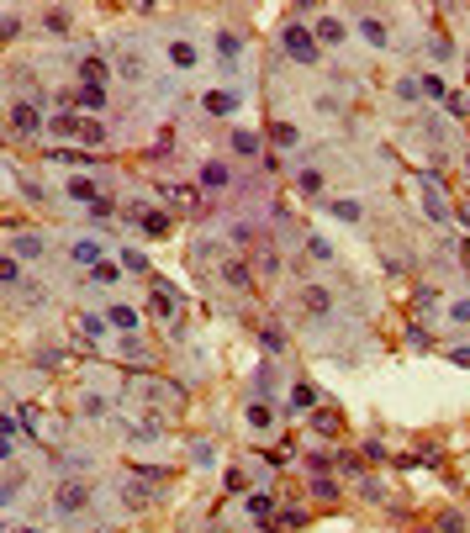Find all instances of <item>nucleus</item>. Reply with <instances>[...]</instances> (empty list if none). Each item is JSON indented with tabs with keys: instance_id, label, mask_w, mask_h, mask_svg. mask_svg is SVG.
<instances>
[{
	"instance_id": "1",
	"label": "nucleus",
	"mask_w": 470,
	"mask_h": 533,
	"mask_svg": "<svg viewBox=\"0 0 470 533\" xmlns=\"http://www.w3.org/2000/svg\"><path fill=\"white\" fill-rule=\"evenodd\" d=\"M280 48H286V53H291L296 64H307V69L317 64V37L307 32L302 22H286V27H280Z\"/></svg>"
},
{
	"instance_id": "2",
	"label": "nucleus",
	"mask_w": 470,
	"mask_h": 533,
	"mask_svg": "<svg viewBox=\"0 0 470 533\" xmlns=\"http://www.w3.org/2000/svg\"><path fill=\"white\" fill-rule=\"evenodd\" d=\"M418 190H423L428 217H434V222H449V201H444V190H439V180L434 175H418Z\"/></svg>"
},
{
	"instance_id": "3",
	"label": "nucleus",
	"mask_w": 470,
	"mask_h": 533,
	"mask_svg": "<svg viewBox=\"0 0 470 533\" xmlns=\"http://www.w3.org/2000/svg\"><path fill=\"white\" fill-rule=\"evenodd\" d=\"M53 507L59 512H85L90 507V486H85V481H64L59 497H53Z\"/></svg>"
},
{
	"instance_id": "4",
	"label": "nucleus",
	"mask_w": 470,
	"mask_h": 533,
	"mask_svg": "<svg viewBox=\"0 0 470 533\" xmlns=\"http://www.w3.org/2000/svg\"><path fill=\"white\" fill-rule=\"evenodd\" d=\"M37 127H43L37 101H16V106H11V132H16V138H27V132H37Z\"/></svg>"
},
{
	"instance_id": "5",
	"label": "nucleus",
	"mask_w": 470,
	"mask_h": 533,
	"mask_svg": "<svg viewBox=\"0 0 470 533\" xmlns=\"http://www.w3.org/2000/svg\"><path fill=\"white\" fill-rule=\"evenodd\" d=\"M148 317H154V322H175V317H180V307H175V296H169V291H159V285H154V296H148Z\"/></svg>"
},
{
	"instance_id": "6",
	"label": "nucleus",
	"mask_w": 470,
	"mask_h": 533,
	"mask_svg": "<svg viewBox=\"0 0 470 533\" xmlns=\"http://www.w3.org/2000/svg\"><path fill=\"white\" fill-rule=\"evenodd\" d=\"M74 74H80V85H96V90H101V85H106V74H111V64L90 53V59H80V69H74Z\"/></svg>"
},
{
	"instance_id": "7",
	"label": "nucleus",
	"mask_w": 470,
	"mask_h": 533,
	"mask_svg": "<svg viewBox=\"0 0 470 533\" xmlns=\"http://www.w3.org/2000/svg\"><path fill=\"white\" fill-rule=\"evenodd\" d=\"M222 285H233V291H249V285H254V270H249L243 259H228V264H222Z\"/></svg>"
},
{
	"instance_id": "8",
	"label": "nucleus",
	"mask_w": 470,
	"mask_h": 533,
	"mask_svg": "<svg viewBox=\"0 0 470 533\" xmlns=\"http://www.w3.org/2000/svg\"><path fill=\"white\" fill-rule=\"evenodd\" d=\"M254 275H265V280H275V275H280V259H275L270 243H254Z\"/></svg>"
},
{
	"instance_id": "9",
	"label": "nucleus",
	"mask_w": 470,
	"mask_h": 533,
	"mask_svg": "<svg viewBox=\"0 0 470 533\" xmlns=\"http://www.w3.org/2000/svg\"><path fill=\"white\" fill-rule=\"evenodd\" d=\"M117 74L122 80H143V53H138V48H122L117 53Z\"/></svg>"
},
{
	"instance_id": "10",
	"label": "nucleus",
	"mask_w": 470,
	"mask_h": 533,
	"mask_svg": "<svg viewBox=\"0 0 470 533\" xmlns=\"http://www.w3.org/2000/svg\"><path fill=\"white\" fill-rule=\"evenodd\" d=\"M201 106L212 111V117H233V111H238V95H228V90H212V95H201Z\"/></svg>"
},
{
	"instance_id": "11",
	"label": "nucleus",
	"mask_w": 470,
	"mask_h": 533,
	"mask_svg": "<svg viewBox=\"0 0 470 533\" xmlns=\"http://www.w3.org/2000/svg\"><path fill=\"white\" fill-rule=\"evenodd\" d=\"M64 196H69V201H85V206H96V201H101L96 180H74V175H69V185H64Z\"/></svg>"
},
{
	"instance_id": "12",
	"label": "nucleus",
	"mask_w": 470,
	"mask_h": 533,
	"mask_svg": "<svg viewBox=\"0 0 470 533\" xmlns=\"http://www.w3.org/2000/svg\"><path fill=\"white\" fill-rule=\"evenodd\" d=\"M37 254H43V238L37 233H16L11 238V259H37Z\"/></svg>"
},
{
	"instance_id": "13",
	"label": "nucleus",
	"mask_w": 470,
	"mask_h": 533,
	"mask_svg": "<svg viewBox=\"0 0 470 533\" xmlns=\"http://www.w3.org/2000/svg\"><path fill=\"white\" fill-rule=\"evenodd\" d=\"M138 222H143V233H148V238H164L169 227H175V222H169L164 212H138Z\"/></svg>"
},
{
	"instance_id": "14",
	"label": "nucleus",
	"mask_w": 470,
	"mask_h": 533,
	"mask_svg": "<svg viewBox=\"0 0 470 533\" xmlns=\"http://www.w3.org/2000/svg\"><path fill=\"white\" fill-rule=\"evenodd\" d=\"M233 154H243V159H259V132H233Z\"/></svg>"
},
{
	"instance_id": "15",
	"label": "nucleus",
	"mask_w": 470,
	"mask_h": 533,
	"mask_svg": "<svg viewBox=\"0 0 470 533\" xmlns=\"http://www.w3.org/2000/svg\"><path fill=\"white\" fill-rule=\"evenodd\" d=\"M360 37H365V43H375V48H386V22H381V16H365Z\"/></svg>"
},
{
	"instance_id": "16",
	"label": "nucleus",
	"mask_w": 470,
	"mask_h": 533,
	"mask_svg": "<svg viewBox=\"0 0 470 533\" xmlns=\"http://www.w3.org/2000/svg\"><path fill=\"white\" fill-rule=\"evenodd\" d=\"M74 264H90V270H101V243H90V238H85V243H74Z\"/></svg>"
},
{
	"instance_id": "17",
	"label": "nucleus",
	"mask_w": 470,
	"mask_h": 533,
	"mask_svg": "<svg viewBox=\"0 0 470 533\" xmlns=\"http://www.w3.org/2000/svg\"><path fill=\"white\" fill-rule=\"evenodd\" d=\"M312 32H317V43H344V22H338V16H323Z\"/></svg>"
},
{
	"instance_id": "18",
	"label": "nucleus",
	"mask_w": 470,
	"mask_h": 533,
	"mask_svg": "<svg viewBox=\"0 0 470 533\" xmlns=\"http://www.w3.org/2000/svg\"><path fill=\"white\" fill-rule=\"evenodd\" d=\"M169 59H175V69H196V64H201V53H196L191 43H175V48H169Z\"/></svg>"
},
{
	"instance_id": "19",
	"label": "nucleus",
	"mask_w": 470,
	"mask_h": 533,
	"mask_svg": "<svg viewBox=\"0 0 470 533\" xmlns=\"http://www.w3.org/2000/svg\"><path fill=\"white\" fill-rule=\"evenodd\" d=\"M312 407H317V391H312V386L302 380V386L291 391V412H312Z\"/></svg>"
},
{
	"instance_id": "20",
	"label": "nucleus",
	"mask_w": 470,
	"mask_h": 533,
	"mask_svg": "<svg viewBox=\"0 0 470 533\" xmlns=\"http://www.w3.org/2000/svg\"><path fill=\"white\" fill-rule=\"evenodd\" d=\"M307 497H317V502H333V497H338V481H333V475H317L312 486H307Z\"/></svg>"
},
{
	"instance_id": "21",
	"label": "nucleus",
	"mask_w": 470,
	"mask_h": 533,
	"mask_svg": "<svg viewBox=\"0 0 470 533\" xmlns=\"http://www.w3.org/2000/svg\"><path fill=\"white\" fill-rule=\"evenodd\" d=\"M201 185L206 190H222V185H228V164H201Z\"/></svg>"
},
{
	"instance_id": "22",
	"label": "nucleus",
	"mask_w": 470,
	"mask_h": 533,
	"mask_svg": "<svg viewBox=\"0 0 470 533\" xmlns=\"http://www.w3.org/2000/svg\"><path fill=\"white\" fill-rule=\"evenodd\" d=\"M106 322H117V333H133V328H138V312H133V307H111Z\"/></svg>"
},
{
	"instance_id": "23",
	"label": "nucleus",
	"mask_w": 470,
	"mask_h": 533,
	"mask_svg": "<svg viewBox=\"0 0 470 533\" xmlns=\"http://www.w3.org/2000/svg\"><path fill=\"white\" fill-rule=\"evenodd\" d=\"M74 101H80V106H90V111H101V106H106V90H96V85H80V90H74Z\"/></svg>"
},
{
	"instance_id": "24",
	"label": "nucleus",
	"mask_w": 470,
	"mask_h": 533,
	"mask_svg": "<svg viewBox=\"0 0 470 533\" xmlns=\"http://www.w3.org/2000/svg\"><path fill=\"white\" fill-rule=\"evenodd\" d=\"M249 512H254L259 523H265L270 512H275V497H270V491H254V497H249Z\"/></svg>"
},
{
	"instance_id": "25",
	"label": "nucleus",
	"mask_w": 470,
	"mask_h": 533,
	"mask_svg": "<svg viewBox=\"0 0 470 533\" xmlns=\"http://www.w3.org/2000/svg\"><path fill=\"white\" fill-rule=\"evenodd\" d=\"M249 423L254 428H270V423H275V407H270V402H254L249 407Z\"/></svg>"
},
{
	"instance_id": "26",
	"label": "nucleus",
	"mask_w": 470,
	"mask_h": 533,
	"mask_svg": "<svg viewBox=\"0 0 470 533\" xmlns=\"http://www.w3.org/2000/svg\"><path fill=\"white\" fill-rule=\"evenodd\" d=\"M148 502H154V491H148L143 481H133V486H127V507H148Z\"/></svg>"
},
{
	"instance_id": "27",
	"label": "nucleus",
	"mask_w": 470,
	"mask_h": 533,
	"mask_svg": "<svg viewBox=\"0 0 470 533\" xmlns=\"http://www.w3.org/2000/svg\"><path fill=\"white\" fill-rule=\"evenodd\" d=\"M48 127L59 132V138H80V122H74V117H64V111H59V117L48 122Z\"/></svg>"
},
{
	"instance_id": "28",
	"label": "nucleus",
	"mask_w": 470,
	"mask_h": 533,
	"mask_svg": "<svg viewBox=\"0 0 470 533\" xmlns=\"http://www.w3.org/2000/svg\"><path fill=\"white\" fill-rule=\"evenodd\" d=\"M48 159H59V164H90V159H101V154H74V148H53Z\"/></svg>"
},
{
	"instance_id": "29",
	"label": "nucleus",
	"mask_w": 470,
	"mask_h": 533,
	"mask_svg": "<svg viewBox=\"0 0 470 533\" xmlns=\"http://www.w3.org/2000/svg\"><path fill=\"white\" fill-rule=\"evenodd\" d=\"M270 138H275L280 148H291V143H296V127H286V122H270Z\"/></svg>"
},
{
	"instance_id": "30",
	"label": "nucleus",
	"mask_w": 470,
	"mask_h": 533,
	"mask_svg": "<svg viewBox=\"0 0 470 533\" xmlns=\"http://www.w3.org/2000/svg\"><path fill=\"white\" fill-rule=\"evenodd\" d=\"M80 333H85V338H101V333H106V317H90V312H85V317H80Z\"/></svg>"
},
{
	"instance_id": "31",
	"label": "nucleus",
	"mask_w": 470,
	"mask_h": 533,
	"mask_svg": "<svg viewBox=\"0 0 470 533\" xmlns=\"http://www.w3.org/2000/svg\"><path fill=\"white\" fill-rule=\"evenodd\" d=\"M90 280H96V285H117L122 270H117V264H101V270H90Z\"/></svg>"
},
{
	"instance_id": "32",
	"label": "nucleus",
	"mask_w": 470,
	"mask_h": 533,
	"mask_svg": "<svg viewBox=\"0 0 470 533\" xmlns=\"http://www.w3.org/2000/svg\"><path fill=\"white\" fill-rule=\"evenodd\" d=\"M312 428H317V433H328V439H333V433H338V412H317V417H312Z\"/></svg>"
},
{
	"instance_id": "33",
	"label": "nucleus",
	"mask_w": 470,
	"mask_h": 533,
	"mask_svg": "<svg viewBox=\"0 0 470 533\" xmlns=\"http://www.w3.org/2000/svg\"><path fill=\"white\" fill-rule=\"evenodd\" d=\"M444 106H449V117H470V101H465V95H444Z\"/></svg>"
},
{
	"instance_id": "34",
	"label": "nucleus",
	"mask_w": 470,
	"mask_h": 533,
	"mask_svg": "<svg viewBox=\"0 0 470 533\" xmlns=\"http://www.w3.org/2000/svg\"><path fill=\"white\" fill-rule=\"evenodd\" d=\"M333 217H338V222H360V206H354V201H333Z\"/></svg>"
},
{
	"instance_id": "35",
	"label": "nucleus",
	"mask_w": 470,
	"mask_h": 533,
	"mask_svg": "<svg viewBox=\"0 0 470 533\" xmlns=\"http://www.w3.org/2000/svg\"><path fill=\"white\" fill-rule=\"evenodd\" d=\"M80 138L85 143H106V127H101V122H80Z\"/></svg>"
},
{
	"instance_id": "36",
	"label": "nucleus",
	"mask_w": 470,
	"mask_h": 533,
	"mask_svg": "<svg viewBox=\"0 0 470 533\" xmlns=\"http://www.w3.org/2000/svg\"><path fill=\"white\" fill-rule=\"evenodd\" d=\"M302 190L307 196H323V175H317V169H302Z\"/></svg>"
},
{
	"instance_id": "37",
	"label": "nucleus",
	"mask_w": 470,
	"mask_h": 533,
	"mask_svg": "<svg viewBox=\"0 0 470 533\" xmlns=\"http://www.w3.org/2000/svg\"><path fill=\"white\" fill-rule=\"evenodd\" d=\"M439 533H465V518H460V512H444V518H439Z\"/></svg>"
},
{
	"instance_id": "38",
	"label": "nucleus",
	"mask_w": 470,
	"mask_h": 533,
	"mask_svg": "<svg viewBox=\"0 0 470 533\" xmlns=\"http://www.w3.org/2000/svg\"><path fill=\"white\" fill-rule=\"evenodd\" d=\"M43 22H48V32H74V27H69V16H64V11H48Z\"/></svg>"
},
{
	"instance_id": "39",
	"label": "nucleus",
	"mask_w": 470,
	"mask_h": 533,
	"mask_svg": "<svg viewBox=\"0 0 470 533\" xmlns=\"http://www.w3.org/2000/svg\"><path fill=\"white\" fill-rule=\"evenodd\" d=\"M0 280H6V285H16V280H22V264H16V259H6V264H0Z\"/></svg>"
},
{
	"instance_id": "40",
	"label": "nucleus",
	"mask_w": 470,
	"mask_h": 533,
	"mask_svg": "<svg viewBox=\"0 0 470 533\" xmlns=\"http://www.w3.org/2000/svg\"><path fill=\"white\" fill-rule=\"evenodd\" d=\"M265 349H270V354H286V338H280L275 328H265Z\"/></svg>"
},
{
	"instance_id": "41",
	"label": "nucleus",
	"mask_w": 470,
	"mask_h": 533,
	"mask_svg": "<svg viewBox=\"0 0 470 533\" xmlns=\"http://www.w3.org/2000/svg\"><path fill=\"white\" fill-rule=\"evenodd\" d=\"M80 412H85V417H101V412H106V402H101V396H85Z\"/></svg>"
},
{
	"instance_id": "42",
	"label": "nucleus",
	"mask_w": 470,
	"mask_h": 533,
	"mask_svg": "<svg viewBox=\"0 0 470 533\" xmlns=\"http://www.w3.org/2000/svg\"><path fill=\"white\" fill-rule=\"evenodd\" d=\"M191 460H196V465H217V454H212V444H196Z\"/></svg>"
},
{
	"instance_id": "43",
	"label": "nucleus",
	"mask_w": 470,
	"mask_h": 533,
	"mask_svg": "<svg viewBox=\"0 0 470 533\" xmlns=\"http://www.w3.org/2000/svg\"><path fill=\"white\" fill-rule=\"evenodd\" d=\"M360 497H365V502H381L386 491H381V481H360Z\"/></svg>"
},
{
	"instance_id": "44",
	"label": "nucleus",
	"mask_w": 470,
	"mask_h": 533,
	"mask_svg": "<svg viewBox=\"0 0 470 533\" xmlns=\"http://www.w3.org/2000/svg\"><path fill=\"white\" fill-rule=\"evenodd\" d=\"M397 90H402V101H418V95H423V80H402Z\"/></svg>"
},
{
	"instance_id": "45",
	"label": "nucleus",
	"mask_w": 470,
	"mask_h": 533,
	"mask_svg": "<svg viewBox=\"0 0 470 533\" xmlns=\"http://www.w3.org/2000/svg\"><path fill=\"white\" fill-rule=\"evenodd\" d=\"M307 312H328V291H307Z\"/></svg>"
},
{
	"instance_id": "46",
	"label": "nucleus",
	"mask_w": 470,
	"mask_h": 533,
	"mask_svg": "<svg viewBox=\"0 0 470 533\" xmlns=\"http://www.w3.org/2000/svg\"><path fill=\"white\" fill-rule=\"evenodd\" d=\"M122 264H127V270H138V275H148V259H143V254H122Z\"/></svg>"
},
{
	"instance_id": "47",
	"label": "nucleus",
	"mask_w": 470,
	"mask_h": 533,
	"mask_svg": "<svg viewBox=\"0 0 470 533\" xmlns=\"http://www.w3.org/2000/svg\"><path fill=\"white\" fill-rule=\"evenodd\" d=\"M360 460H370V465H381V460H386V449H381V444H365V449H360Z\"/></svg>"
},
{
	"instance_id": "48",
	"label": "nucleus",
	"mask_w": 470,
	"mask_h": 533,
	"mask_svg": "<svg viewBox=\"0 0 470 533\" xmlns=\"http://www.w3.org/2000/svg\"><path fill=\"white\" fill-rule=\"evenodd\" d=\"M449 322H470V301H455V307H449Z\"/></svg>"
},
{
	"instance_id": "49",
	"label": "nucleus",
	"mask_w": 470,
	"mask_h": 533,
	"mask_svg": "<svg viewBox=\"0 0 470 533\" xmlns=\"http://www.w3.org/2000/svg\"><path fill=\"white\" fill-rule=\"evenodd\" d=\"M449 359H455L460 370H470V349H455V354H449Z\"/></svg>"
},
{
	"instance_id": "50",
	"label": "nucleus",
	"mask_w": 470,
	"mask_h": 533,
	"mask_svg": "<svg viewBox=\"0 0 470 533\" xmlns=\"http://www.w3.org/2000/svg\"><path fill=\"white\" fill-rule=\"evenodd\" d=\"M11 533H43V528H27V523H16V528Z\"/></svg>"
},
{
	"instance_id": "51",
	"label": "nucleus",
	"mask_w": 470,
	"mask_h": 533,
	"mask_svg": "<svg viewBox=\"0 0 470 533\" xmlns=\"http://www.w3.org/2000/svg\"><path fill=\"white\" fill-rule=\"evenodd\" d=\"M460 254H465V264H470V238H465V243H460Z\"/></svg>"
},
{
	"instance_id": "52",
	"label": "nucleus",
	"mask_w": 470,
	"mask_h": 533,
	"mask_svg": "<svg viewBox=\"0 0 470 533\" xmlns=\"http://www.w3.org/2000/svg\"><path fill=\"white\" fill-rule=\"evenodd\" d=\"M423 533H439V528H423Z\"/></svg>"
}]
</instances>
